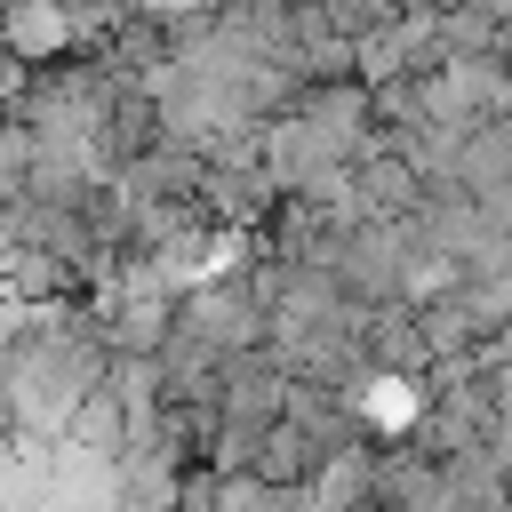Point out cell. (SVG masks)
Returning a JSON list of instances; mask_svg holds the SVG:
<instances>
[{
  "mask_svg": "<svg viewBox=\"0 0 512 512\" xmlns=\"http://www.w3.org/2000/svg\"><path fill=\"white\" fill-rule=\"evenodd\" d=\"M472 8H488L496 24H512V0H472Z\"/></svg>",
  "mask_w": 512,
  "mask_h": 512,
  "instance_id": "1",
  "label": "cell"
}]
</instances>
